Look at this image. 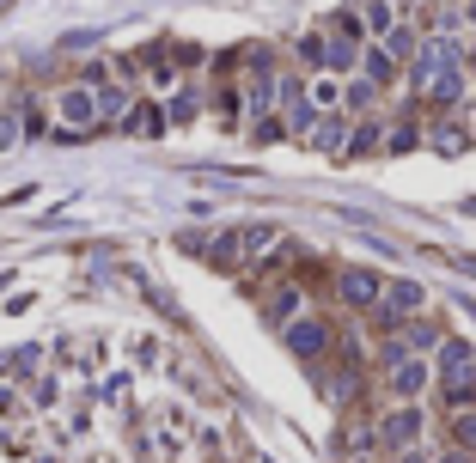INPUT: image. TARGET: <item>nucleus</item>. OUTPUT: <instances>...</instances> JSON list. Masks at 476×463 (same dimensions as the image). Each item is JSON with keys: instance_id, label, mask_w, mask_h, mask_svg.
<instances>
[{"instance_id": "obj_1", "label": "nucleus", "mask_w": 476, "mask_h": 463, "mask_svg": "<svg viewBox=\"0 0 476 463\" xmlns=\"http://www.w3.org/2000/svg\"><path fill=\"white\" fill-rule=\"evenodd\" d=\"M415 439H421V415H415V408H391V415L378 421V445H385V451H409Z\"/></svg>"}, {"instance_id": "obj_2", "label": "nucleus", "mask_w": 476, "mask_h": 463, "mask_svg": "<svg viewBox=\"0 0 476 463\" xmlns=\"http://www.w3.org/2000/svg\"><path fill=\"white\" fill-rule=\"evenodd\" d=\"M336 293L354 305V311H367V305H378V274L373 268H342L336 274Z\"/></svg>"}, {"instance_id": "obj_3", "label": "nucleus", "mask_w": 476, "mask_h": 463, "mask_svg": "<svg viewBox=\"0 0 476 463\" xmlns=\"http://www.w3.org/2000/svg\"><path fill=\"white\" fill-rule=\"evenodd\" d=\"M257 244H275V226H238L220 238V263H244Z\"/></svg>"}, {"instance_id": "obj_4", "label": "nucleus", "mask_w": 476, "mask_h": 463, "mask_svg": "<svg viewBox=\"0 0 476 463\" xmlns=\"http://www.w3.org/2000/svg\"><path fill=\"white\" fill-rule=\"evenodd\" d=\"M421 287H415V281H397V287H391V293H385V305H378V324H385V330H391V324H397V317H409V311H421Z\"/></svg>"}, {"instance_id": "obj_5", "label": "nucleus", "mask_w": 476, "mask_h": 463, "mask_svg": "<svg viewBox=\"0 0 476 463\" xmlns=\"http://www.w3.org/2000/svg\"><path fill=\"white\" fill-rule=\"evenodd\" d=\"M287 348H293L300 360H318V354L330 348V324H287Z\"/></svg>"}, {"instance_id": "obj_6", "label": "nucleus", "mask_w": 476, "mask_h": 463, "mask_svg": "<svg viewBox=\"0 0 476 463\" xmlns=\"http://www.w3.org/2000/svg\"><path fill=\"white\" fill-rule=\"evenodd\" d=\"M281 104H287V129H293V134H311V129H318V104H311L300 86H287V92H281Z\"/></svg>"}, {"instance_id": "obj_7", "label": "nucleus", "mask_w": 476, "mask_h": 463, "mask_svg": "<svg viewBox=\"0 0 476 463\" xmlns=\"http://www.w3.org/2000/svg\"><path fill=\"white\" fill-rule=\"evenodd\" d=\"M311 147H318V153H330V159H336L342 147H348V129H342V116H324V122H318V129H311Z\"/></svg>"}, {"instance_id": "obj_8", "label": "nucleus", "mask_w": 476, "mask_h": 463, "mask_svg": "<svg viewBox=\"0 0 476 463\" xmlns=\"http://www.w3.org/2000/svg\"><path fill=\"white\" fill-rule=\"evenodd\" d=\"M421 92H428L434 104H458V92H464V73H458V67H446V73H434Z\"/></svg>"}, {"instance_id": "obj_9", "label": "nucleus", "mask_w": 476, "mask_h": 463, "mask_svg": "<svg viewBox=\"0 0 476 463\" xmlns=\"http://www.w3.org/2000/svg\"><path fill=\"white\" fill-rule=\"evenodd\" d=\"M421 384H428V366L421 360H404L397 372H391V391H397V397H415Z\"/></svg>"}, {"instance_id": "obj_10", "label": "nucleus", "mask_w": 476, "mask_h": 463, "mask_svg": "<svg viewBox=\"0 0 476 463\" xmlns=\"http://www.w3.org/2000/svg\"><path fill=\"white\" fill-rule=\"evenodd\" d=\"M269 317L275 324H293V317H300V287H275L269 293Z\"/></svg>"}, {"instance_id": "obj_11", "label": "nucleus", "mask_w": 476, "mask_h": 463, "mask_svg": "<svg viewBox=\"0 0 476 463\" xmlns=\"http://www.w3.org/2000/svg\"><path fill=\"white\" fill-rule=\"evenodd\" d=\"M62 110H68V122H98V98L92 92H62Z\"/></svg>"}, {"instance_id": "obj_12", "label": "nucleus", "mask_w": 476, "mask_h": 463, "mask_svg": "<svg viewBox=\"0 0 476 463\" xmlns=\"http://www.w3.org/2000/svg\"><path fill=\"white\" fill-rule=\"evenodd\" d=\"M476 366V354H471V341H446L440 348V372L452 378V372H471Z\"/></svg>"}, {"instance_id": "obj_13", "label": "nucleus", "mask_w": 476, "mask_h": 463, "mask_svg": "<svg viewBox=\"0 0 476 463\" xmlns=\"http://www.w3.org/2000/svg\"><path fill=\"white\" fill-rule=\"evenodd\" d=\"M464 140H471V134L452 129V122H440V129H434V147H440L446 159H458V153H464Z\"/></svg>"}, {"instance_id": "obj_14", "label": "nucleus", "mask_w": 476, "mask_h": 463, "mask_svg": "<svg viewBox=\"0 0 476 463\" xmlns=\"http://www.w3.org/2000/svg\"><path fill=\"white\" fill-rule=\"evenodd\" d=\"M123 129H135V134H159V129H166V116H159V110H129V116H123Z\"/></svg>"}, {"instance_id": "obj_15", "label": "nucleus", "mask_w": 476, "mask_h": 463, "mask_svg": "<svg viewBox=\"0 0 476 463\" xmlns=\"http://www.w3.org/2000/svg\"><path fill=\"white\" fill-rule=\"evenodd\" d=\"M324 67H354V43H348V37H330V43H324Z\"/></svg>"}, {"instance_id": "obj_16", "label": "nucleus", "mask_w": 476, "mask_h": 463, "mask_svg": "<svg viewBox=\"0 0 476 463\" xmlns=\"http://www.w3.org/2000/svg\"><path fill=\"white\" fill-rule=\"evenodd\" d=\"M123 110H129V98L116 86H98V116H123Z\"/></svg>"}, {"instance_id": "obj_17", "label": "nucleus", "mask_w": 476, "mask_h": 463, "mask_svg": "<svg viewBox=\"0 0 476 463\" xmlns=\"http://www.w3.org/2000/svg\"><path fill=\"white\" fill-rule=\"evenodd\" d=\"M452 439H458V445H476V408H458V421H452Z\"/></svg>"}, {"instance_id": "obj_18", "label": "nucleus", "mask_w": 476, "mask_h": 463, "mask_svg": "<svg viewBox=\"0 0 476 463\" xmlns=\"http://www.w3.org/2000/svg\"><path fill=\"white\" fill-rule=\"evenodd\" d=\"M19 134H25V122L6 110V116H0V153H13V147H19Z\"/></svg>"}, {"instance_id": "obj_19", "label": "nucleus", "mask_w": 476, "mask_h": 463, "mask_svg": "<svg viewBox=\"0 0 476 463\" xmlns=\"http://www.w3.org/2000/svg\"><path fill=\"white\" fill-rule=\"evenodd\" d=\"M367 25H373V31H397V25H391V6H385V0H367Z\"/></svg>"}, {"instance_id": "obj_20", "label": "nucleus", "mask_w": 476, "mask_h": 463, "mask_svg": "<svg viewBox=\"0 0 476 463\" xmlns=\"http://www.w3.org/2000/svg\"><path fill=\"white\" fill-rule=\"evenodd\" d=\"M415 147V129H391V153H409Z\"/></svg>"}, {"instance_id": "obj_21", "label": "nucleus", "mask_w": 476, "mask_h": 463, "mask_svg": "<svg viewBox=\"0 0 476 463\" xmlns=\"http://www.w3.org/2000/svg\"><path fill=\"white\" fill-rule=\"evenodd\" d=\"M464 67H471V80H476V49H471V55H464Z\"/></svg>"}, {"instance_id": "obj_22", "label": "nucleus", "mask_w": 476, "mask_h": 463, "mask_svg": "<svg viewBox=\"0 0 476 463\" xmlns=\"http://www.w3.org/2000/svg\"><path fill=\"white\" fill-rule=\"evenodd\" d=\"M464 214H476V201H464Z\"/></svg>"}, {"instance_id": "obj_23", "label": "nucleus", "mask_w": 476, "mask_h": 463, "mask_svg": "<svg viewBox=\"0 0 476 463\" xmlns=\"http://www.w3.org/2000/svg\"><path fill=\"white\" fill-rule=\"evenodd\" d=\"M471 19H476V0H471Z\"/></svg>"}]
</instances>
